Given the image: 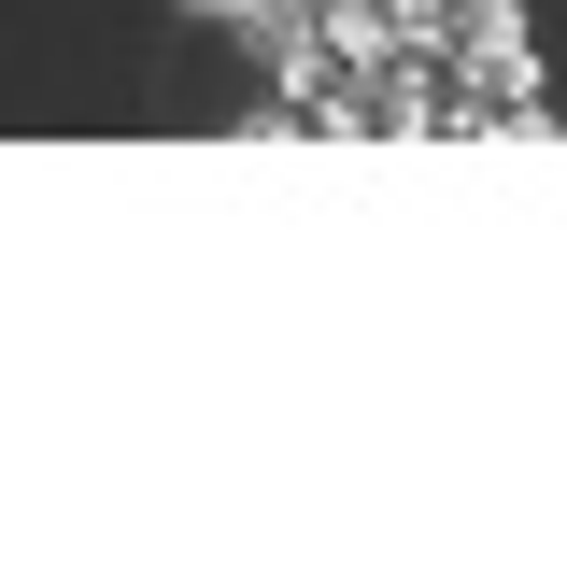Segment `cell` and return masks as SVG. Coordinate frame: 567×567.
Returning a JSON list of instances; mask_svg holds the SVG:
<instances>
[{
	"mask_svg": "<svg viewBox=\"0 0 567 567\" xmlns=\"http://www.w3.org/2000/svg\"><path fill=\"white\" fill-rule=\"evenodd\" d=\"M483 29H511V0H398V43H483Z\"/></svg>",
	"mask_w": 567,
	"mask_h": 567,
	"instance_id": "obj_1",
	"label": "cell"
},
{
	"mask_svg": "<svg viewBox=\"0 0 567 567\" xmlns=\"http://www.w3.org/2000/svg\"><path fill=\"white\" fill-rule=\"evenodd\" d=\"M312 14H327V0H227V29H241V43H256V58H270V43H298V29H312Z\"/></svg>",
	"mask_w": 567,
	"mask_h": 567,
	"instance_id": "obj_2",
	"label": "cell"
},
{
	"mask_svg": "<svg viewBox=\"0 0 567 567\" xmlns=\"http://www.w3.org/2000/svg\"><path fill=\"white\" fill-rule=\"evenodd\" d=\"M185 14H227V0H185Z\"/></svg>",
	"mask_w": 567,
	"mask_h": 567,
	"instance_id": "obj_3",
	"label": "cell"
}]
</instances>
